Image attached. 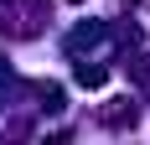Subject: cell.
Returning a JSON list of instances; mask_svg holds the SVG:
<instances>
[{
	"mask_svg": "<svg viewBox=\"0 0 150 145\" xmlns=\"http://www.w3.org/2000/svg\"><path fill=\"white\" fill-rule=\"evenodd\" d=\"M104 78H109L104 68H88V62H78V83H83V88H104Z\"/></svg>",
	"mask_w": 150,
	"mask_h": 145,
	"instance_id": "2",
	"label": "cell"
},
{
	"mask_svg": "<svg viewBox=\"0 0 150 145\" xmlns=\"http://www.w3.org/2000/svg\"><path fill=\"white\" fill-rule=\"evenodd\" d=\"M42 21H47V0H0V26H11L16 36H31Z\"/></svg>",
	"mask_w": 150,
	"mask_h": 145,
	"instance_id": "1",
	"label": "cell"
}]
</instances>
